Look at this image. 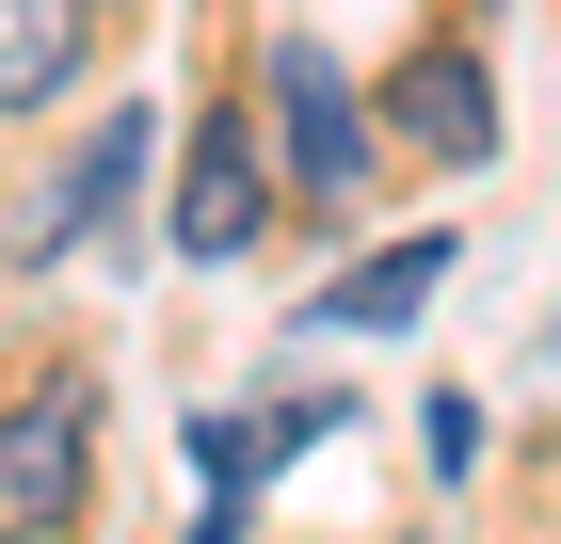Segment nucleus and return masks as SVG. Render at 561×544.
I'll use <instances>...</instances> for the list:
<instances>
[{
	"label": "nucleus",
	"instance_id": "f257e3e1",
	"mask_svg": "<svg viewBox=\"0 0 561 544\" xmlns=\"http://www.w3.org/2000/svg\"><path fill=\"white\" fill-rule=\"evenodd\" d=\"M96 497V384L81 369H33L0 401V544H65Z\"/></svg>",
	"mask_w": 561,
	"mask_h": 544
},
{
	"label": "nucleus",
	"instance_id": "f03ea898",
	"mask_svg": "<svg viewBox=\"0 0 561 544\" xmlns=\"http://www.w3.org/2000/svg\"><path fill=\"white\" fill-rule=\"evenodd\" d=\"M273 128H289V193L305 209H353L369 193V113H353L321 33H273Z\"/></svg>",
	"mask_w": 561,
	"mask_h": 544
},
{
	"label": "nucleus",
	"instance_id": "7ed1b4c3",
	"mask_svg": "<svg viewBox=\"0 0 561 544\" xmlns=\"http://www.w3.org/2000/svg\"><path fill=\"white\" fill-rule=\"evenodd\" d=\"M386 128L417 144V161H497V81H481V48L466 33H433V48H401V81H386Z\"/></svg>",
	"mask_w": 561,
	"mask_h": 544
},
{
	"label": "nucleus",
	"instance_id": "20e7f679",
	"mask_svg": "<svg viewBox=\"0 0 561 544\" xmlns=\"http://www.w3.org/2000/svg\"><path fill=\"white\" fill-rule=\"evenodd\" d=\"M257 224H273V144L241 113H209L193 161H176V256H241Z\"/></svg>",
	"mask_w": 561,
	"mask_h": 544
},
{
	"label": "nucleus",
	"instance_id": "39448f33",
	"mask_svg": "<svg viewBox=\"0 0 561 544\" xmlns=\"http://www.w3.org/2000/svg\"><path fill=\"white\" fill-rule=\"evenodd\" d=\"M145 144H161V113H113V128H96L81 161H65V176L33 193V224H16V273H48V256L81 241V224H96V209H113V193L145 176Z\"/></svg>",
	"mask_w": 561,
	"mask_h": 544
},
{
	"label": "nucleus",
	"instance_id": "423d86ee",
	"mask_svg": "<svg viewBox=\"0 0 561 544\" xmlns=\"http://www.w3.org/2000/svg\"><path fill=\"white\" fill-rule=\"evenodd\" d=\"M81 48H96L81 0H0V113H48V96L81 81Z\"/></svg>",
	"mask_w": 561,
	"mask_h": 544
},
{
	"label": "nucleus",
	"instance_id": "0eeeda50",
	"mask_svg": "<svg viewBox=\"0 0 561 544\" xmlns=\"http://www.w3.org/2000/svg\"><path fill=\"white\" fill-rule=\"evenodd\" d=\"M449 289V224H417L401 256H369V273H337L321 289V321H353V336H386V321H417V304Z\"/></svg>",
	"mask_w": 561,
	"mask_h": 544
},
{
	"label": "nucleus",
	"instance_id": "6e6552de",
	"mask_svg": "<svg viewBox=\"0 0 561 544\" xmlns=\"http://www.w3.org/2000/svg\"><path fill=\"white\" fill-rule=\"evenodd\" d=\"M81 16H129V0H81Z\"/></svg>",
	"mask_w": 561,
	"mask_h": 544
}]
</instances>
